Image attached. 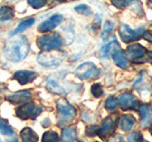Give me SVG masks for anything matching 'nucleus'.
Returning a JSON list of instances; mask_svg holds the SVG:
<instances>
[{
  "mask_svg": "<svg viewBox=\"0 0 152 142\" xmlns=\"http://www.w3.org/2000/svg\"><path fill=\"white\" fill-rule=\"evenodd\" d=\"M28 51L30 44L26 36L21 35L11 40L5 47V57L12 62H18L25 59Z\"/></svg>",
  "mask_w": 152,
  "mask_h": 142,
  "instance_id": "obj_1",
  "label": "nucleus"
},
{
  "mask_svg": "<svg viewBox=\"0 0 152 142\" xmlns=\"http://www.w3.org/2000/svg\"><path fill=\"white\" fill-rule=\"evenodd\" d=\"M66 58V53L61 50L41 52L37 56V62L45 67H56Z\"/></svg>",
  "mask_w": 152,
  "mask_h": 142,
  "instance_id": "obj_2",
  "label": "nucleus"
},
{
  "mask_svg": "<svg viewBox=\"0 0 152 142\" xmlns=\"http://www.w3.org/2000/svg\"><path fill=\"white\" fill-rule=\"evenodd\" d=\"M37 46L44 52L58 50L62 45V39L57 33H50L37 38Z\"/></svg>",
  "mask_w": 152,
  "mask_h": 142,
  "instance_id": "obj_3",
  "label": "nucleus"
},
{
  "mask_svg": "<svg viewBox=\"0 0 152 142\" xmlns=\"http://www.w3.org/2000/svg\"><path fill=\"white\" fill-rule=\"evenodd\" d=\"M119 35H120L121 39L124 43H129L131 41L138 40L139 38L144 36L145 33V30L144 28H137V30H131L126 24H122L119 27Z\"/></svg>",
  "mask_w": 152,
  "mask_h": 142,
  "instance_id": "obj_4",
  "label": "nucleus"
},
{
  "mask_svg": "<svg viewBox=\"0 0 152 142\" xmlns=\"http://www.w3.org/2000/svg\"><path fill=\"white\" fill-rule=\"evenodd\" d=\"M75 75L82 80H92L96 79L100 75V70L92 63H85L79 65L75 70Z\"/></svg>",
  "mask_w": 152,
  "mask_h": 142,
  "instance_id": "obj_5",
  "label": "nucleus"
},
{
  "mask_svg": "<svg viewBox=\"0 0 152 142\" xmlns=\"http://www.w3.org/2000/svg\"><path fill=\"white\" fill-rule=\"evenodd\" d=\"M41 107L38 106L37 104L28 102L16 109L15 115L21 120H30V118H35L41 113Z\"/></svg>",
  "mask_w": 152,
  "mask_h": 142,
  "instance_id": "obj_6",
  "label": "nucleus"
},
{
  "mask_svg": "<svg viewBox=\"0 0 152 142\" xmlns=\"http://www.w3.org/2000/svg\"><path fill=\"white\" fill-rule=\"evenodd\" d=\"M110 54L111 57L114 61V63L117 66L121 67L123 69H126L128 67V60L126 58V53L124 52V50L119 46L118 43L116 41H112L111 42V46H110Z\"/></svg>",
  "mask_w": 152,
  "mask_h": 142,
  "instance_id": "obj_7",
  "label": "nucleus"
},
{
  "mask_svg": "<svg viewBox=\"0 0 152 142\" xmlns=\"http://www.w3.org/2000/svg\"><path fill=\"white\" fill-rule=\"evenodd\" d=\"M63 21V16L60 15V14H54L49 19H47L46 21L41 23L39 26H38L37 30L40 32H48L52 30H54L56 27H58L61 22Z\"/></svg>",
  "mask_w": 152,
  "mask_h": 142,
  "instance_id": "obj_8",
  "label": "nucleus"
},
{
  "mask_svg": "<svg viewBox=\"0 0 152 142\" xmlns=\"http://www.w3.org/2000/svg\"><path fill=\"white\" fill-rule=\"evenodd\" d=\"M37 75L38 74L36 72H34V71L19 70L14 73L13 77L21 85H25L28 83L32 82V80L37 77Z\"/></svg>",
  "mask_w": 152,
  "mask_h": 142,
  "instance_id": "obj_9",
  "label": "nucleus"
},
{
  "mask_svg": "<svg viewBox=\"0 0 152 142\" xmlns=\"http://www.w3.org/2000/svg\"><path fill=\"white\" fill-rule=\"evenodd\" d=\"M127 55L128 57L137 63V61H139L141 58H142L145 53H146V49L144 46L139 45V44H133L129 46H127Z\"/></svg>",
  "mask_w": 152,
  "mask_h": 142,
  "instance_id": "obj_10",
  "label": "nucleus"
},
{
  "mask_svg": "<svg viewBox=\"0 0 152 142\" xmlns=\"http://www.w3.org/2000/svg\"><path fill=\"white\" fill-rule=\"evenodd\" d=\"M31 98V93L28 90H23V91H18L11 96L7 97V101L12 104H20L28 101Z\"/></svg>",
  "mask_w": 152,
  "mask_h": 142,
  "instance_id": "obj_11",
  "label": "nucleus"
},
{
  "mask_svg": "<svg viewBox=\"0 0 152 142\" xmlns=\"http://www.w3.org/2000/svg\"><path fill=\"white\" fill-rule=\"evenodd\" d=\"M119 101H120V104L123 109L132 108L138 103V101L134 95L128 94V93H125L121 95V96L119 97Z\"/></svg>",
  "mask_w": 152,
  "mask_h": 142,
  "instance_id": "obj_12",
  "label": "nucleus"
},
{
  "mask_svg": "<svg viewBox=\"0 0 152 142\" xmlns=\"http://www.w3.org/2000/svg\"><path fill=\"white\" fill-rule=\"evenodd\" d=\"M57 107H58L59 112L65 117H70L75 115V109L66 99H58L57 101Z\"/></svg>",
  "mask_w": 152,
  "mask_h": 142,
  "instance_id": "obj_13",
  "label": "nucleus"
},
{
  "mask_svg": "<svg viewBox=\"0 0 152 142\" xmlns=\"http://www.w3.org/2000/svg\"><path fill=\"white\" fill-rule=\"evenodd\" d=\"M20 136L23 142H37L38 140L37 135L31 128H24L20 132Z\"/></svg>",
  "mask_w": 152,
  "mask_h": 142,
  "instance_id": "obj_14",
  "label": "nucleus"
},
{
  "mask_svg": "<svg viewBox=\"0 0 152 142\" xmlns=\"http://www.w3.org/2000/svg\"><path fill=\"white\" fill-rule=\"evenodd\" d=\"M34 22H35L34 18H28V19H27V20H24L23 22H21L20 24H19L15 30L10 33V35L12 36V35L17 34V33H20V32L24 31L25 30H27L28 28L31 27L33 24H34Z\"/></svg>",
  "mask_w": 152,
  "mask_h": 142,
  "instance_id": "obj_15",
  "label": "nucleus"
},
{
  "mask_svg": "<svg viewBox=\"0 0 152 142\" xmlns=\"http://www.w3.org/2000/svg\"><path fill=\"white\" fill-rule=\"evenodd\" d=\"M46 87L47 89L49 90L50 92L51 93H55V94H61V95H66L65 90L62 88L60 85L57 83L55 80H49L47 82L46 84Z\"/></svg>",
  "mask_w": 152,
  "mask_h": 142,
  "instance_id": "obj_16",
  "label": "nucleus"
},
{
  "mask_svg": "<svg viewBox=\"0 0 152 142\" xmlns=\"http://www.w3.org/2000/svg\"><path fill=\"white\" fill-rule=\"evenodd\" d=\"M13 17V11L10 6H2L0 8V21H9Z\"/></svg>",
  "mask_w": 152,
  "mask_h": 142,
  "instance_id": "obj_17",
  "label": "nucleus"
},
{
  "mask_svg": "<svg viewBox=\"0 0 152 142\" xmlns=\"http://www.w3.org/2000/svg\"><path fill=\"white\" fill-rule=\"evenodd\" d=\"M0 133L4 135H12L14 134V131L12 128L10 126V124L8 123V121L4 118L0 117Z\"/></svg>",
  "mask_w": 152,
  "mask_h": 142,
  "instance_id": "obj_18",
  "label": "nucleus"
},
{
  "mask_svg": "<svg viewBox=\"0 0 152 142\" xmlns=\"http://www.w3.org/2000/svg\"><path fill=\"white\" fill-rule=\"evenodd\" d=\"M141 112L142 114V117H144L142 122H144L145 124H148L149 121L152 120V109L147 106H142L141 108Z\"/></svg>",
  "mask_w": 152,
  "mask_h": 142,
  "instance_id": "obj_19",
  "label": "nucleus"
},
{
  "mask_svg": "<svg viewBox=\"0 0 152 142\" xmlns=\"http://www.w3.org/2000/svg\"><path fill=\"white\" fill-rule=\"evenodd\" d=\"M43 142H58V135L55 132L48 131L43 135Z\"/></svg>",
  "mask_w": 152,
  "mask_h": 142,
  "instance_id": "obj_20",
  "label": "nucleus"
},
{
  "mask_svg": "<svg viewBox=\"0 0 152 142\" xmlns=\"http://www.w3.org/2000/svg\"><path fill=\"white\" fill-rule=\"evenodd\" d=\"M75 133L72 129H66L63 132V142H74Z\"/></svg>",
  "mask_w": 152,
  "mask_h": 142,
  "instance_id": "obj_21",
  "label": "nucleus"
},
{
  "mask_svg": "<svg viewBox=\"0 0 152 142\" xmlns=\"http://www.w3.org/2000/svg\"><path fill=\"white\" fill-rule=\"evenodd\" d=\"M75 11L79 13H81V14H84V15H86V16L91 14V9H90V8L88 6H87V5H84V4L75 7Z\"/></svg>",
  "mask_w": 152,
  "mask_h": 142,
  "instance_id": "obj_22",
  "label": "nucleus"
},
{
  "mask_svg": "<svg viewBox=\"0 0 152 142\" xmlns=\"http://www.w3.org/2000/svg\"><path fill=\"white\" fill-rule=\"evenodd\" d=\"M133 121H134V120H133L131 117H125L123 118V122H122L123 129H125L126 131L130 129V128L133 126V124H134V122Z\"/></svg>",
  "mask_w": 152,
  "mask_h": 142,
  "instance_id": "obj_23",
  "label": "nucleus"
},
{
  "mask_svg": "<svg viewBox=\"0 0 152 142\" xmlns=\"http://www.w3.org/2000/svg\"><path fill=\"white\" fill-rule=\"evenodd\" d=\"M106 107L107 109H109V110H112V109H115L117 107V99L116 98H114V97H110V98H108L107 99V101H106Z\"/></svg>",
  "mask_w": 152,
  "mask_h": 142,
  "instance_id": "obj_24",
  "label": "nucleus"
},
{
  "mask_svg": "<svg viewBox=\"0 0 152 142\" xmlns=\"http://www.w3.org/2000/svg\"><path fill=\"white\" fill-rule=\"evenodd\" d=\"M91 92L92 94L94 95L95 97L98 98L100 96H102L103 95V89H102V86L100 85L99 83H95L91 86Z\"/></svg>",
  "mask_w": 152,
  "mask_h": 142,
  "instance_id": "obj_25",
  "label": "nucleus"
},
{
  "mask_svg": "<svg viewBox=\"0 0 152 142\" xmlns=\"http://www.w3.org/2000/svg\"><path fill=\"white\" fill-rule=\"evenodd\" d=\"M28 3L33 9H40L42 7H44L47 2L43 1V0H30V1H28Z\"/></svg>",
  "mask_w": 152,
  "mask_h": 142,
  "instance_id": "obj_26",
  "label": "nucleus"
},
{
  "mask_svg": "<svg viewBox=\"0 0 152 142\" xmlns=\"http://www.w3.org/2000/svg\"><path fill=\"white\" fill-rule=\"evenodd\" d=\"M132 2L131 1H112V4L114 6H116L117 8H124V7H126L128 5H130Z\"/></svg>",
  "mask_w": 152,
  "mask_h": 142,
  "instance_id": "obj_27",
  "label": "nucleus"
},
{
  "mask_svg": "<svg viewBox=\"0 0 152 142\" xmlns=\"http://www.w3.org/2000/svg\"><path fill=\"white\" fill-rule=\"evenodd\" d=\"M112 28H113V25H112V24L110 22H107L106 24H104V27L102 35L104 36V34H107V33L110 32L112 30Z\"/></svg>",
  "mask_w": 152,
  "mask_h": 142,
  "instance_id": "obj_28",
  "label": "nucleus"
},
{
  "mask_svg": "<svg viewBox=\"0 0 152 142\" xmlns=\"http://www.w3.org/2000/svg\"><path fill=\"white\" fill-rule=\"evenodd\" d=\"M145 38H146V40L147 41H150L152 42V32L151 31H146L145 32Z\"/></svg>",
  "mask_w": 152,
  "mask_h": 142,
  "instance_id": "obj_29",
  "label": "nucleus"
},
{
  "mask_svg": "<svg viewBox=\"0 0 152 142\" xmlns=\"http://www.w3.org/2000/svg\"><path fill=\"white\" fill-rule=\"evenodd\" d=\"M8 142H18V139L17 138H13L12 140H9Z\"/></svg>",
  "mask_w": 152,
  "mask_h": 142,
  "instance_id": "obj_30",
  "label": "nucleus"
},
{
  "mask_svg": "<svg viewBox=\"0 0 152 142\" xmlns=\"http://www.w3.org/2000/svg\"><path fill=\"white\" fill-rule=\"evenodd\" d=\"M0 142H3V141H2V139H1V138H0Z\"/></svg>",
  "mask_w": 152,
  "mask_h": 142,
  "instance_id": "obj_31",
  "label": "nucleus"
}]
</instances>
